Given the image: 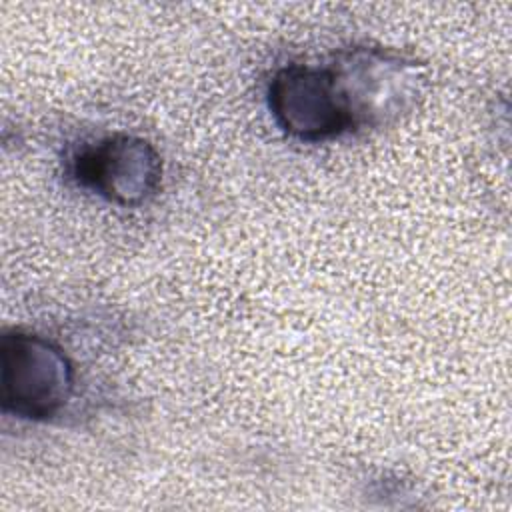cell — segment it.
I'll list each match as a JSON object with an SVG mask.
<instances>
[{
	"label": "cell",
	"instance_id": "obj_2",
	"mask_svg": "<svg viewBox=\"0 0 512 512\" xmlns=\"http://www.w3.org/2000/svg\"><path fill=\"white\" fill-rule=\"evenodd\" d=\"M0 402L6 414L24 420H48L72 398L74 366L52 340L22 328L0 338Z\"/></svg>",
	"mask_w": 512,
	"mask_h": 512
},
{
	"label": "cell",
	"instance_id": "obj_3",
	"mask_svg": "<svg viewBox=\"0 0 512 512\" xmlns=\"http://www.w3.org/2000/svg\"><path fill=\"white\" fill-rule=\"evenodd\" d=\"M70 174L78 186L116 206H140L160 188L162 158L146 138L118 132L78 150Z\"/></svg>",
	"mask_w": 512,
	"mask_h": 512
},
{
	"label": "cell",
	"instance_id": "obj_4",
	"mask_svg": "<svg viewBox=\"0 0 512 512\" xmlns=\"http://www.w3.org/2000/svg\"><path fill=\"white\" fill-rule=\"evenodd\" d=\"M268 108L278 128L300 142H324L354 132L328 66L288 64L268 84Z\"/></svg>",
	"mask_w": 512,
	"mask_h": 512
},
{
	"label": "cell",
	"instance_id": "obj_1",
	"mask_svg": "<svg viewBox=\"0 0 512 512\" xmlns=\"http://www.w3.org/2000/svg\"><path fill=\"white\" fill-rule=\"evenodd\" d=\"M328 70L352 130L398 120L416 104L424 88L422 66L390 48L344 50Z\"/></svg>",
	"mask_w": 512,
	"mask_h": 512
}]
</instances>
